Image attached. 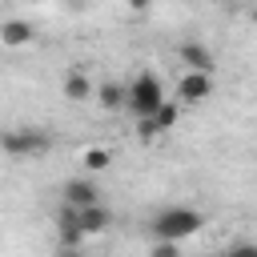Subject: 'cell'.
<instances>
[{
  "instance_id": "obj_3",
  "label": "cell",
  "mask_w": 257,
  "mask_h": 257,
  "mask_svg": "<svg viewBox=\"0 0 257 257\" xmlns=\"http://www.w3.org/2000/svg\"><path fill=\"white\" fill-rule=\"evenodd\" d=\"M48 149H52V137L44 128L16 124V128H4L0 133V153H8V157H40Z\"/></svg>"
},
{
  "instance_id": "obj_9",
  "label": "cell",
  "mask_w": 257,
  "mask_h": 257,
  "mask_svg": "<svg viewBox=\"0 0 257 257\" xmlns=\"http://www.w3.org/2000/svg\"><path fill=\"white\" fill-rule=\"evenodd\" d=\"M36 40V28L28 24V20H4L0 24V44L4 48H24V44H32Z\"/></svg>"
},
{
  "instance_id": "obj_13",
  "label": "cell",
  "mask_w": 257,
  "mask_h": 257,
  "mask_svg": "<svg viewBox=\"0 0 257 257\" xmlns=\"http://www.w3.org/2000/svg\"><path fill=\"white\" fill-rule=\"evenodd\" d=\"M56 237H60V249H80L84 245L80 225H56Z\"/></svg>"
},
{
  "instance_id": "obj_1",
  "label": "cell",
  "mask_w": 257,
  "mask_h": 257,
  "mask_svg": "<svg viewBox=\"0 0 257 257\" xmlns=\"http://www.w3.org/2000/svg\"><path fill=\"white\" fill-rule=\"evenodd\" d=\"M201 229H205V213H197L189 205H169L149 225L153 241H185V237H197Z\"/></svg>"
},
{
  "instance_id": "obj_10",
  "label": "cell",
  "mask_w": 257,
  "mask_h": 257,
  "mask_svg": "<svg viewBox=\"0 0 257 257\" xmlns=\"http://www.w3.org/2000/svg\"><path fill=\"white\" fill-rule=\"evenodd\" d=\"M92 96H96V104H100V108L116 112V108H124V96H128V92H124V84H120V80H100Z\"/></svg>"
},
{
  "instance_id": "obj_17",
  "label": "cell",
  "mask_w": 257,
  "mask_h": 257,
  "mask_svg": "<svg viewBox=\"0 0 257 257\" xmlns=\"http://www.w3.org/2000/svg\"><path fill=\"white\" fill-rule=\"evenodd\" d=\"M60 257H80V249H60Z\"/></svg>"
},
{
  "instance_id": "obj_15",
  "label": "cell",
  "mask_w": 257,
  "mask_h": 257,
  "mask_svg": "<svg viewBox=\"0 0 257 257\" xmlns=\"http://www.w3.org/2000/svg\"><path fill=\"white\" fill-rule=\"evenodd\" d=\"M217 257H257V245H253V241H241V245H229V249L217 253Z\"/></svg>"
},
{
  "instance_id": "obj_6",
  "label": "cell",
  "mask_w": 257,
  "mask_h": 257,
  "mask_svg": "<svg viewBox=\"0 0 257 257\" xmlns=\"http://www.w3.org/2000/svg\"><path fill=\"white\" fill-rule=\"evenodd\" d=\"M209 92H213V76H205V72H185L177 80V100L181 104H201Z\"/></svg>"
},
{
  "instance_id": "obj_4",
  "label": "cell",
  "mask_w": 257,
  "mask_h": 257,
  "mask_svg": "<svg viewBox=\"0 0 257 257\" xmlns=\"http://www.w3.org/2000/svg\"><path fill=\"white\" fill-rule=\"evenodd\" d=\"M60 205H72V209H88V205H100V185L92 177H72L60 185Z\"/></svg>"
},
{
  "instance_id": "obj_11",
  "label": "cell",
  "mask_w": 257,
  "mask_h": 257,
  "mask_svg": "<svg viewBox=\"0 0 257 257\" xmlns=\"http://www.w3.org/2000/svg\"><path fill=\"white\" fill-rule=\"evenodd\" d=\"M149 124H153V133H157V137H161V133H169V128L177 124V104H173V100H165V104L149 116Z\"/></svg>"
},
{
  "instance_id": "obj_2",
  "label": "cell",
  "mask_w": 257,
  "mask_h": 257,
  "mask_svg": "<svg viewBox=\"0 0 257 257\" xmlns=\"http://www.w3.org/2000/svg\"><path fill=\"white\" fill-rule=\"evenodd\" d=\"M124 92H128V96H124V108H128L137 120L153 116V112L165 104V92H161V76H157V72H149V68H145V72H137V76L124 84Z\"/></svg>"
},
{
  "instance_id": "obj_21",
  "label": "cell",
  "mask_w": 257,
  "mask_h": 257,
  "mask_svg": "<svg viewBox=\"0 0 257 257\" xmlns=\"http://www.w3.org/2000/svg\"><path fill=\"white\" fill-rule=\"evenodd\" d=\"M72 4H80V0H72Z\"/></svg>"
},
{
  "instance_id": "obj_20",
  "label": "cell",
  "mask_w": 257,
  "mask_h": 257,
  "mask_svg": "<svg viewBox=\"0 0 257 257\" xmlns=\"http://www.w3.org/2000/svg\"><path fill=\"white\" fill-rule=\"evenodd\" d=\"M20 4H40V0H20Z\"/></svg>"
},
{
  "instance_id": "obj_18",
  "label": "cell",
  "mask_w": 257,
  "mask_h": 257,
  "mask_svg": "<svg viewBox=\"0 0 257 257\" xmlns=\"http://www.w3.org/2000/svg\"><path fill=\"white\" fill-rule=\"evenodd\" d=\"M209 4H237V0H209Z\"/></svg>"
},
{
  "instance_id": "obj_14",
  "label": "cell",
  "mask_w": 257,
  "mask_h": 257,
  "mask_svg": "<svg viewBox=\"0 0 257 257\" xmlns=\"http://www.w3.org/2000/svg\"><path fill=\"white\" fill-rule=\"evenodd\" d=\"M149 257H181V245L177 241H153V253Z\"/></svg>"
},
{
  "instance_id": "obj_12",
  "label": "cell",
  "mask_w": 257,
  "mask_h": 257,
  "mask_svg": "<svg viewBox=\"0 0 257 257\" xmlns=\"http://www.w3.org/2000/svg\"><path fill=\"white\" fill-rule=\"evenodd\" d=\"M80 165H84L88 173H104V169L112 165V153H108V149H100V145H92V149H84Z\"/></svg>"
},
{
  "instance_id": "obj_19",
  "label": "cell",
  "mask_w": 257,
  "mask_h": 257,
  "mask_svg": "<svg viewBox=\"0 0 257 257\" xmlns=\"http://www.w3.org/2000/svg\"><path fill=\"white\" fill-rule=\"evenodd\" d=\"M249 16H253V24H257V4H253V12H249Z\"/></svg>"
},
{
  "instance_id": "obj_5",
  "label": "cell",
  "mask_w": 257,
  "mask_h": 257,
  "mask_svg": "<svg viewBox=\"0 0 257 257\" xmlns=\"http://www.w3.org/2000/svg\"><path fill=\"white\" fill-rule=\"evenodd\" d=\"M177 56H181L185 72H205V76H213V68H217L213 48L201 44V40H181V44H177Z\"/></svg>"
},
{
  "instance_id": "obj_7",
  "label": "cell",
  "mask_w": 257,
  "mask_h": 257,
  "mask_svg": "<svg viewBox=\"0 0 257 257\" xmlns=\"http://www.w3.org/2000/svg\"><path fill=\"white\" fill-rule=\"evenodd\" d=\"M60 92L72 100V104H84V100H92V92H96V84L80 72V68H68L64 72V80H60Z\"/></svg>"
},
{
  "instance_id": "obj_8",
  "label": "cell",
  "mask_w": 257,
  "mask_h": 257,
  "mask_svg": "<svg viewBox=\"0 0 257 257\" xmlns=\"http://www.w3.org/2000/svg\"><path fill=\"white\" fill-rule=\"evenodd\" d=\"M76 225H80L84 237H96V233H104L112 225V213L104 205H88V209H76Z\"/></svg>"
},
{
  "instance_id": "obj_16",
  "label": "cell",
  "mask_w": 257,
  "mask_h": 257,
  "mask_svg": "<svg viewBox=\"0 0 257 257\" xmlns=\"http://www.w3.org/2000/svg\"><path fill=\"white\" fill-rule=\"evenodd\" d=\"M128 8H133V12H149V8H153V0H128Z\"/></svg>"
}]
</instances>
